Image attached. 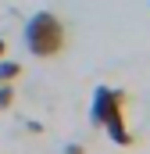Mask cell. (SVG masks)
Returning <instances> with one entry per match:
<instances>
[{"instance_id":"cell-1","label":"cell","mask_w":150,"mask_h":154,"mask_svg":"<svg viewBox=\"0 0 150 154\" xmlns=\"http://www.w3.org/2000/svg\"><path fill=\"white\" fill-rule=\"evenodd\" d=\"M125 90H114V86H97L93 90V104H89V122L97 129H107L118 147H132V133L125 125Z\"/></svg>"},{"instance_id":"cell-2","label":"cell","mask_w":150,"mask_h":154,"mask_svg":"<svg viewBox=\"0 0 150 154\" xmlns=\"http://www.w3.org/2000/svg\"><path fill=\"white\" fill-rule=\"evenodd\" d=\"M25 50L32 54V57H57L61 50H64V22L54 14V11H36L29 22H25Z\"/></svg>"},{"instance_id":"cell-3","label":"cell","mask_w":150,"mask_h":154,"mask_svg":"<svg viewBox=\"0 0 150 154\" xmlns=\"http://www.w3.org/2000/svg\"><path fill=\"white\" fill-rule=\"evenodd\" d=\"M18 75H22V65H18V61H4V57H0V82H14Z\"/></svg>"},{"instance_id":"cell-4","label":"cell","mask_w":150,"mask_h":154,"mask_svg":"<svg viewBox=\"0 0 150 154\" xmlns=\"http://www.w3.org/2000/svg\"><path fill=\"white\" fill-rule=\"evenodd\" d=\"M64 154H86V147H82V143H68V147H64Z\"/></svg>"},{"instance_id":"cell-5","label":"cell","mask_w":150,"mask_h":154,"mask_svg":"<svg viewBox=\"0 0 150 154\" xmlns=\"http://www.w3.org/2000/svg\"><path fill=\"white\" fill-rule=\"evenodd\" d=\"M4 54H7V43H4V39H0V57H4Z\"/></svg>"}]
</instances>
